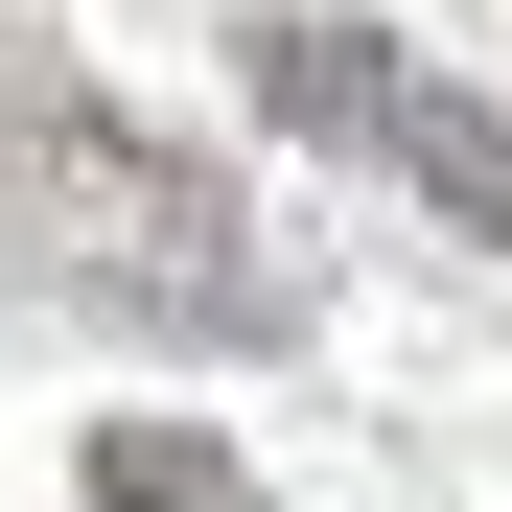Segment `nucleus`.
Returning <instances> with one entry per match:
<instances>
[{
    "label": "nucleus",
    "mask_w": 512,
    "mask_h": 512,
    "mask_svg": "<svg viewBox=\"0 0 512 512\" xmlns=\"http://www.w3.org/2000/svg\"><path fill=\"white\" fill-rule=\"evenodd\" d=\"M0 233H24L70 303L163 326V350H303V256L256 233L163 117H117L47 24H0Z\"/></svg>",
    "instance_id": "f257e3e1"
},
{
    "label": "nucleus",
    "mask_w": 512,
    "mask_h": 512,
    "mask_svg": "<svg viewBox=\"0 0 512 512\" xmlns=\"http://www.w3.org/2000/svg\"><path fill=\"white\" fill-rule=\"evenodd\" d=\"M233 70H256V117H280V140L373 163V187H419L443 233H489V256H512V117L466 94V70H419L396 24H350V0H280V24H233Z\"/></svg>",
    "instance_id": "f03ea898"
},
{
    "label": "nucleus",
    "mask_w": 512,
    "mask_h": 512,
    "mask_svg": "<svg viewBox=\"0 0 512 512\" xmlns=\"http://www.w3.org/2000/svg\"><path fill=\"white\" fill-rule=\"evenodd\" d=\"M94 512H256V466L210 419H94Z\"/></svg>",
    "instance_id": "7ed1b4c3"
}]
</instances>
